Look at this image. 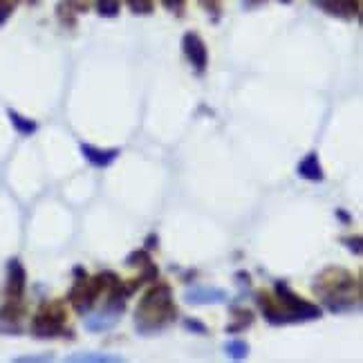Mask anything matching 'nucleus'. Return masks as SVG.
Here are the masks:
<instances>
[{
    "mask_svg": "<svg viewBox=\"0 0 363 363\" xmlns=\"http://www.w3.org/2000/svg\"><path fill=\"white\" fill-rule=\"evenodd\" d=\"M81 155L88 159L92 166L106 168L121 155V152H119V148H97V146H90V144H81Z\"/></svg>",
    "mask_w": 363,
    "mask_h": 363,
    "instance_id": "nucleus-7",
    "label": "nucleus"
},
{
    "mask_svg": "<svg viewBox=\"0 0 363 363\" xmlns=\"http://www.w3.org/2000/svg\"><path fill=\"white\" fill-rule=\"evenodd\" d=\"M32 334L38 339H52V337L72 334L70 330H65V312L59 303L47 305L45 310L36 314L32 321Z\"/></svg>",
    "mask_w": 363,
    "mask_h": 363,
    "instance_id": "nucleus-4",
    "label": "nucleus"
},
{
    "mask_svg": "<svg viewBox=\"0 0 363 363\" xmlns=\"http://www.w3.org/2000/svg\"><path fill=\"white\" fill-rule=\"evenodd\" d=\"M184 328L191 330L193 334H206V332H209L204 323H200V321H195V319H186V321H184Z\"/></svg>",
    "mask_w": 363,
    "mask_h": 363,
    "instance_id": "nucleus-18",
    "label": "nucleus"
},
{
    "mask_svg": "<svg viewBox=\"0 0 363 363\" xmlns=\"http://www.w3.org/2000/svg\"><path fill=\"white\" fill-rule=\"evenodd\" d=\"M346 245H348L350 251H355L357 256H361V238H355V240H346Z\"/></svg>",
    "mask_w": 363,
    "mask_h": 363,
    "instance_id": "nucleus-19",
    "label": "nucleus"
},
{
    "mask_svg": "<svg viewBox=\"0 0 363 363\" xmlns=\"http://www.w3.org/2000/svg\"><path fill=\"white\" fill-rule=\"evenodd\" d=\"M117 319H119V314L103 312V314H99V317H90V319H85V328L92 330V332L108 330V328L114 326V323H117Z\"/></svg>",
    "mask_w": 363,
    "mask_h": 363,
    "instance_id": "nucleus-12",
    "label": "nucleus"
},
{
    "mask_svg": "<svg viewBox=\"0 0 363 363\" xmlns=\"http://www.w3.org/2000/svg\"><path fill=\"white\" fill-rule=\"evenodd\" d=\"M68 361H74V363H121L123 359L121 357H114V355H72Z\"/></svg>",
    "mask_w": 363,
    "mask_h": 363,
    "instance_id": "nucleus-13",
    "label": "nucleus"
},
{
    "mask_svg": "<svg viewBox=\"0 0 363 363\" xmlns=\"http://www.w3.org/2000/svg\"><path fill=\"white\" fill-rule=\"evenodd\" d=\"M168 9H173V12H179L182 5H184V0H161Z\"/></svg>",
    "mask_w": 363,
    "mask_h": 363,
    "instance_id": "nucleus-20",
    "label": "nucleus"
},
{
    "mask_svg": "<svg viewBox=\"0 0 363 363\" xmlns=\"http://www.w3.org/2000/svg\"><path fill=\"white\" fill-rule=\"evenodd\" d=\"M296 170H299V175L303 179H310V182H323V179H326V173H323V166H321L317 152H310V155H305Z\"/></svg>",
    "mask_w": 363,
    "mask_h": 363,
    "instance_id": "nucleus-9",
    "label": "nucleus"
},
{
    "mask_svg": "<svg viewBox=\"0 0 363 363\" xmlns=\"http://www.w3.org/2000/svg\"><path fill=\"white\" fill-rule=\"evenodd\" d=\"M18 361H52V357H21Z\"/></svg>",
    "mask_w": 363,
    "mask_h": 363,
    "instance_id": "nucleus-21",
    "label": "nucleus"
},
{
    "mask_svg": "<svg viewBox=\"0 0 363 363\" xmlns=\"http://www.w3.org/2000/svg\"><path fill=\"white\" fill-rule=\"evenodd\" d=\"M229 299L227 292L222 290H204V287H200V290H191L186 292V301L188 303H193V305H206V303H224Z\"/></svg>",
    "mask_w": 363,
    "mask_h": 363,
    "instance_id": "nucleus-10",
    "label": "nucleus"
},
{
    "mask_svg": "<svg viewBox=\"0 0 363 363\" xmlns=\"http://www.w3.org/2000/svg\"><path fill=\"white\" fill-rule=\"evenodd\" d=\"M319 5L326 9L328 14L339 18H355L359 14L357 0H319Z\"/></svg>",
    "mask_w": 363,
    "mask_h": 363,
    "instance_id": "nucleus-8",
    "label": "nucleus"
},
{
    "mask_svg": "<svg viewBox=\"0 0 363 363\" xmlns=\"http://www.w3.org/2000/svg\"><path fill=\"white\" fill-rule=\"evenodd\" d=\"M146 263H150V256H148V251H135V254H130V256L126 258V265H128V267H135V265H146Z\"/></svg>",
    "mask_w": 363,
    "mask_h": 363,
    "instance_id": "nucleus-17",
    "label": "nucleus"
},
{
    "mask_svg": "<svg viewBox=\"0 0 363 363\" xmlns=\"http://www.w3.org/2000/svg\"><path fill=\"white\" fill-rule=\"evenodd\" d=\"M25 269L23 265L16 260L7 263V285H5V294L9 296V301H18L25 292Z\"/></svg>",
    "mask_w": 363,
    "mask_h": 363,
    "instance_id": "nucleus-6",
    "label": "nucleus"
},
{
    "mask_svg": "<svg viewBox=\"0 0 363 363\" xmlns=\"http://www.w3.org/2000/svg\"><path fill=\"white\" fill-rule=\"evenodd\" d=\"M276 294L283 303V310L276 308L272 299L267 294H258L256 303L260 305L263 317L272 323V326H285V323H301V321H314L321 319V308L303 301L301 296H296L285 283H276Z\"/></svg>",
    "mask_w": 363,
    "mask_h": 363,
    "instance_id": "nucleus-2",
    "label": "nucleus"
},
{
    "mask_svg": "<svg viewBox=\"0 0 363 363\" xmlns=\"http://www.w3.org/2000/svg\"><path fill=\"white\" fill-rule=\"evenodd\" d=\"M27 3H36V0H27Z\"/></svg>",
    "mask_w": 363,
    "mask_h": 363,
    "instance_id": "nucleus-26",
    "label": "nucleus"
},
{
    "mask_svg": "<svg viewBox=\"0 0 363 363\" xmlns=\"http://www.w3.org/2000/svg\"><path fill=\"white\" fill-rule=\"evenodd\" d=\"M249 5H256V3H263V0H247Z\"/></svg>",
    "mask_w": 363,
    "mask_h": 363,
    "instance_id": "nucleus-25",
    "label": "nucleus"
},
{
    "mask_svg": "<svg viewBox=\"0 0 363 363\" xmlns=\"http://www.w3.org/2000/svg\"><path fill=\"white\" fill-rule=\"evenodd\" d=\"M177 310L173 305V294L170 287L164 283L155 285L146 292V296L141 299L139 308L135 312V328L139 334H157L161 330H166L170 323L175 321Z\"/></svg>",
    "mask_w": 363,
    "mask_h": 363,
    "instance_id": "nucleus-1",
    "label": "nucleus"
},
{
    "mask_svg": "<svg viewBox=\"0 0 363 363\" xmlns=\"http://www.w3.org/2000/svg\"><path fill=\"white\" fill-rule=\"evenodd\" d=\"M337 215H339L341 220H346V222H352V218H350V215H346L343 211H337Z\"/></svg>",
    "mask_w": 363,
    "mask_h": 363,
    "instance_id": "nucleus-23",
    "label": "nucleus"
},
{
    "mask_svg": "<svg viewBox=\"0 0 363 363\" xmlns=\"http://www.w3.org/2000/svg\"><path fill=\"white\" fill-rule=\"evenodd\" d=\"M314 292L323 296L328 310L334 314L352 312L359 303V285L346 269H326L314 283Z\"/></svg>",
    "mask_w": 363,
    "mask_h": 363,
    "instance_id": "nucleus-3",
    "label": "nucleus"
},
{
    "mask_svg": "<svg viewBox=\"0 0 363 363\" xmlns=\"http://www.w3.org/2000/svg\"><path fill=\"white\" fill-rule=\"evenodd\" d=\"M202 3H204L206 7H213V5L218 3V0H202Z\"/></svg>",
    "mask_w": 363,
    "mask_h": 363,
    "instance_id": "nucleus-24",
    "label": "nucleus"
},
{
    "mask_svg": "<svg viewBox=\"0 0 363 363\" xmlns=\"http://www.w3.org/2000/svg\"><path fill=\"white\" fill-rule=\"evenodd\" d=\"M152 247H157V236H150L146 240V249H152Z\"/></svg>",
    "mask_w": 363,
    "mask_h": 363,
    "instance_id": "nucleus-22",
    "label": "nucleus"
},
{
    "mask_svg": "<svg viewBox=\"0 0 363 363\" xmlns=\"http://www.w3.org/2000/svg\"><path fill=\"white\" fill-rule=\"evenodd\" d=\"M224 350H227V355L231 359H236V361H240V359H245L247 355H249V346H247L245 341H229L224 346Z\"/></svg>",
    "mask_w": 363,
    "mask_h": 363,
    "instance_id": "nucleus-14",
    "label": "nucleus"
},
{
    "mask_svg": "<svg viewBox=\"0 0 363 363\" xmlns=\"http://www.w3.org/2000/svg\"><path fill=\"white\" fill-rule=\"evenodd\" d=\"M7 114H9V121H12V126L16 128V132H21L23 137H30V135H34V132L38 130L36 121L23 117V114H18L16 110H9Z\"/></svg>",
    "mask_w": 363,
    "mask_h": 363,
    "instance_id": "nucleus-11",
    "label": "nucleus"
},
{
    "mask_svg": "<svg viewBox=\"0 0 363 363\" xmlns=\"http://www.w3.org/2000/svg\"><path fill=\"white\" fill-rule=\"evenodd\" d=\"M99 14L106 16V18H112L119 14V0H99Z\"/></svg>",
    "mask_w": 363,
    "mask_h": 363,
    "instance_id": "nucleus-15",
    "label": "nucleus"
},
{
    "mask_svg": "<svg viewBox=\"0 0 363 363\" xmlns=\"http://www.w3.org/2000/svg\"><path fill=\"white\" fill-rule=\"evenodd\" d=\"M128 5L135 14H150L152 12V0H128Z\"/></svg>",
    "mask_w": 363,
    "mask_h": 363,
    "instance_id": "nucleus-16",
    "label": "nucleus"
},
{
    "mask_svg": "<svg viewBox=\"0 0 363 363\" xmlns=\"http://www.w3.org/2000/svg\"><path fill=\"white\" fill-rule=\"evenodd\" d=\"M182 50H184L188 63L193 65L197 72H204L206 70V63H209V52H206V45L204 41L200 38L197 34L188 32L182 38Z\"/></svg>",
    "mask_w": 363,
    "mask_h": 363,
    "instance_id": "nucleus-5",
    "label": "nucleus"
}]
</instances>
